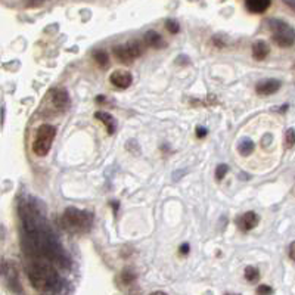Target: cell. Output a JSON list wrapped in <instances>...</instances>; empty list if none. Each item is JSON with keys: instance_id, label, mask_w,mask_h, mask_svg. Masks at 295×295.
I'll use <instances>...</instances> for the list:
<instances>
[{"instance_id": "1", "label": "cell", "mask_w": 295, "mask_h": 295, "mask_svg": "<svg viewBox=\"0 0 295 295\" xmlns=\"http://www.w3.org/2000/svg\"><path fill=\"white\" fill-rule=\"evenodd\" d=\"M28 279L34 289L43 292L59 282L61 276L49 261H33L28 267Z\"/></svg>"}, {"instance_id": "2", "label": "cell", "mask_w": 295, "mask_h": 295, "mask_svg": "<svg viewBox=\"0 0 295 295\" xmlns=\"http://www.w3.org/2000/svg\"><path fill=\"white\" fill-rule=\"evenodd\" d=\"M93 224V214L89 211H81L78 208H66L62 214V226L66 231L83 233L89 232Z\"/></svg>"}, {"instance_id": "3", "label": "cell", "mask_w": 295, "mask_h": 295, "mask_svg": "<svg viewBox=\"0 0 295 295\" xmlns=\"http://www.w3.org/2000/svg\"><path fill=\"white\" fill-rule=\"evenodd\" d=\"M269 27L273 34V40L281 48H291L294 44V30L286 22L279 19H270Z\"/></svg>"}, {"instance_id": "4", "label": "cell", "mask_w": 295, "mask_h": 295, "mask_svg": "<svg viewBox=\"0 0 295 295\" xmlns=\"http://www.w3.org/2000/svg\"><path fill=\"white\" fill-rule=\"evenodd\" d=\"M56 128L51 124H43L37 130V138L33 143V152L37 156H44L51 151L52 142L55 139Z\"/></svg>"}, {"instance_id": "5", "label": "cell", "mask_w": 295, "mask_h": 295, "mask_svg": "<svg viewBox=\"0 0 295 295\" xmlns=\"http://www.w3.org/2000/svg\"><path fill=\"white\" fill-rule=\"evenodd\" d=\"M114 55L118 61H121L123 64H131V61H134L136 58H139L142 55V46L139 41L133 40L128 41L126 44L116 46L114 48Z\"/></svg>"}, {"instance_id": "6", "label": "cell", "mask_w": 295, "mask_h": 295, "mask_svg": "<svg viewBox=\"0 0 295 295\" xmlns=\"http://www.w3.org/2000/svg\"><path fill=\"white\" fill-rule=\"evenodd\" d=\"M109 81H111L116 87H118V89H127L128 86L131 84V81H133V77H131V74H130L128 71L120 70V71H114V73L111 74Z\"/></svg>"}, {"instance_id": "7", "label": "cell", "mask_w": 295, "mask_h": 295, "mask_svg": "<svg viewBox=\"0 0 295 295\" xmlns=\"http://www.w3.org/2000/svg\"><path fill=\"white\" fill-rule=\"evenodd\" d=\"M236 224H238V228H239L241 231H251V229H254L257 224H258V216H257L254 211L245 213L241 217L236 218Z\"/></svg>"}, {"instance_id": "8", "label": "cell", "mask_w": 295, "mask_h": 295, "mask_svg": "<svg viewBox=\"0 0 295 295\" xmlns=\"http://www.w3.org/2000/svg\"><path fill=\"white\" fill-rule=\"evenodd\" d=\"M281 89V81L279 80H264L261 83L257 84V93L258 95H263V96H269V95H273L276 93L278 90Z\"/></svg>"}, {"instance_id": "9", "label": "cell", "mask_w": 295, "mask_h": 295, "mask_svg": "<svg viewBox=\"0 0 295 295\" xmlns=\"http://www.w3.org/2000/svg\"><path fill=\"white\" fill-rule=\"evenodd\" d=\"M95 118H98V120H101L103 123V126L106 127L108 130V133L109 134H114V131H116L117 128V123H116V118L111 116V114H108V112H103V111H98L96 114H95Z\"/></svg>"}, {"instance_id": "10", "label": "cell", "mask_w": 295, "mask_h": 295, "mask_svg": "<svg viewBox=\"0 0 295 295\" xmlns=\"http://www.w3.org/2000/svg\"><path fill=\"white\" fill-rule=\"evenodd\" d=\"M271 0H246V9L253 13H263L267 11Z\"/></svg>"}, {"instance_id": "11", "label": "cell", "mask_w": 295, "mask_h": 295, "mask_svg": "<svg viewBox=\"0 0 295 295\" xmlns=\"http://www.w3.org/2000/svg\"><path fill=\"white\" fill-rule=\"evenodd\" d=\"M269 44H267L266 41H263V40H258V41H256V43L253 44V56H254V59H257V61H263V59L269 55Z\"/></svg>"}, {"instance_id": "12", "label": "cell", "mask_w": 295, "mask_h": 295, "mask_svg": "<svg viewBox=\"0 0 295 295\" xmlns=\"http://www.w3.org/2000/svg\"><path fill=\"white\" fill-rule=\"evenodd\" d=\"M52 99H53V105H55L58 109H65V108L68 106V103H70V96H68V93H66L65 89L55 90Z\"/></svg>"}, {"instance_id": "13", "label": "cell", "mask_w": 295, "mask_h": 295, "mask_svg": "<svg viewBox=\"0 0 295 295\" xmlns=\"http://www.w3.org/2000/svg\"><path fill=\"white\" fill-rule=\"evenodd\" d=\"M143 41L146 46L149 48H161L163 46V37L156 33V31H148L143 37Z\"/></svg>"}, {"instance_id": "14", "label": "cell", "mask_w": 295, "mask_h": 295, "mask_svg": "<svg viewBox=\"0 0 295 295\" xmlns=\"http://www.w3.org/2000/svg\"><path fill=\"white\" fill-rule=\"evenodd\" d=\"M40 295H68V285L61 279L55 286H52L49 289L40 292Z\"/></svg>"}, {"instance_id": "15", "label": "cell", "mask_w": 295, "mask_h": 295, "mask_svg": "<svg viewBox=\"0 0 295 295\" xmlns=\"http://www.w3.org/2000/svg\"><path fill=\"white\" fill-rule=\"evenodd\" d=\"M238 151L242 156H248V155L254 152V143H253L251 139H242L238 145Z\"/></svg>"}, {"instance_id": "16", "label": "cell", "mask_w": 295, "mask_h": 295, "mask_svg": "<svg viewBox=\"0 0 295 295\" xmlns=\"http://www.w3.org/2000/svg\"><path fill=\"white\" fill-rule=\"evenodd\" d=\"M93 59L98 62V65L99 66H106L108 65V62H109V56H108V53L105 51H102V49H98V51L93 52Z\"/></svg>"}, {"instance_id": "17", "label": "cell", "mask_w": 295, "mask_h": 295, "mask_svg": "<svg viewBox=\"0 0 295 295\" xmlns=\"http://www.w3.org/2000/svg\"><path fill=\"white\" fill-rule=\"evenodd\" d=\"M260 278V271L254 267V266H248L245 267V279L248 282H257Z\"/></svg>"}, {"instance_id": "18", "label": "cell", "mask_w": 295, "mask_h": 295, "mask_svg": "<svg viewBox=\"0 0 295 295\" xmlns=\"http://www.w3.org/2000/svg\"><path fill=\"white\" fill-rule=\"evenodd\" d=\"M134 279H136V275H134L131 270L130 269L123 270V273H121V281H123V283L131 285V283L134 282Z\"/></svg>"}, {"instance_id": "19", "label": "cell", "mask_w": 295, "mask_h": 295, "mask_svg": "<svg viewBox=\"0 0 295 295\" xmlns=\"http://www.w3.org/2000/svg\"><path fill=\"white\" fill-rule=\"evenodd\" d=\"M166 27H167V30L171 34H177L180 31L179 22L174 21V19H167V21H166Z\"/></svg>"}, {"instance_id": "20", "label": "cell", "mask_w": 295, "mask_h": 295, "mask_svg": "<svg viewBox=\"0 0 295 295\" xmlns=\"http://www.w3.org/2000/svg\"><path fill=\"white\" fill-rule=\"evenodd\" d=\"M228 171H229V167L226 166V164H220L216 170V179L221 180L226 174H228Z\"/></svg>"}, {"instance_id": "21", "label": "cell", "mask_w": 295, "mask_h": 295, "mask_svg": "<svg viewBox=\"0 0 295 295\" xmlns=\"http://www.w3.org/2000/svg\"><path fill=\"white\" fill-rule=\"evenodd\" d=\"M273 294V289L270 288L269 285H260L257 288V295H271Z\"/></svg>"}, {"instance_id": "22", "label": "cell", "mask_w": 295, "mask_h": 295, "mask_svg": "<svg viewBox=\"0 0 295 295\" xmlns=\"http://www.w3.org/2000/svg\"><path fill=\"white\" fill-rule=\"evenodd\" d=\"M294 136H295V133H294V128H289L288 131H286V142H288V145L289 146H294Z\"/></svg>"}, {"instance_id": "23", "label": "cell", "mask_w": 295, "mask_h": 295, "mask_svg": "<svg viewBox=\"0 0 295 295\" xmlns=\"http://www.w3.org/2000/svg\"><path fill=\"white\" fill-rule=\"evenodd\" d=\"M8 261L5 260V258H2L0 257V276H5V273H6V270H8Z\"/></svg>"}, {"instance_id": "24", "label": "cell", "mask_w": 295, "mask_h": 295, "mask_svg": "<svg viewBox=\"0 0 295 295\" xmlns=\"http://www.w3.org/2000/svg\"><path fill=\"white\" fill-rule=\"evenodd\" d=\"M206 134H207V128H201V127L196 128V136H198V138H204Z\"/></svg>"}, {"instance_id": "25", "label": "cell", "mask_w": 295, "mask_h": 295, "mask_svg": "<svg viewBox=\"0 0 295 295\" xmlns=\"http://www.w3.org/2000/svg\"><path fill=\"white\" fill-rule=\"evenodd\" d=\"M180 251H181V254H188V253H189V245L183 244L181 248H180Z\"/></svg>"}, {"instance_id": "26", "label": "cell", "mask_w": 295, "mask_h": 295, "mask_svg": "<svg viewBox=\"0 0 295 295\" xmlns=\"http://www.w3.org/2000/svg\"><path fill=\"white\" fill-rule=\"evenodd\" d=\"M43 2H44V0H33V2H28V6H36V5L39 6Z\"/></svg>"}, {"instance_id": "27", "label": "cell", "mask_w": 295, "mask_h": 295, "mask_svg": "<svg viewBox=\"0 0 295 295\" xmlns=\"http://www.w3.org/2000/svg\"><path fill=\"white\" fill-rule=\"evenodd\" d=\"M289 258L294 260V242L289 245Z\"/></svg>"}, {"instance_id": "28", "label": "cell", "mask_w": 295, "mask_h": 295, "mask_svg": "<svg viewBox=\"0 0 295 295\" xmlns=\"http://www.w3.org/2000/svg\"><path fill=\"white\" fill-rule=\"evenodd\" d=\"M283 2H285L289 8H294V0H283Z\"/></svg>"}, {"instance_id": "29", "label": "cell", "mask_w": 295, "mask_h": 295, "mask_svg": "<svg viewBox=\"0 0 295 295\" xmlns=\"http://www.w3.org/2000/svg\"><path fill=\"white\" fill-rule=\"evenodd\" d=\"M149 295H167L166 292H161V291H156V292H152V294Z\"/></svg>"}, {"instance_id": "30", "label": "cell", "mask_w": 295, "mask_h": 295, "mask_svg": "<svg viewBox=\"0 0 295 295\" xmlns=\"http://www.w3.org/2000/svg\"><path fill=\"white\" fill-rule=\"evenodd\" d=\"M226 295H236V294H226Z\"/></svg>"}]
</instances>
